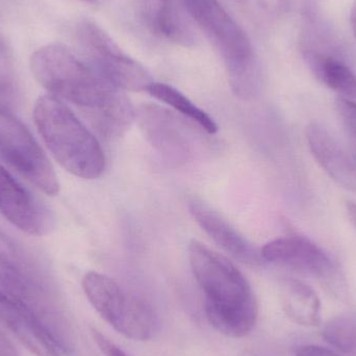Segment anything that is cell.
I'll return each mask as SVG.
<instances>
[{
  "label": "cell",
  "mask_w": 356,
  "mask_h": 356,
  "mask_svg": "<svg viewBox=\"0 0 356 356\" xmlns=\"http://www.w3.org/2000/svg\"><path fill=\"white\" fill-rule=\"evenodd\" d=\"M31 70L52 95L86 113L104 138L121 137L135 120V110L122 90L106 81L66 46L50 44L39 48L31 56Z\"/></svg>",
  "instance_id": "6da1fadb"
},
{
  "label": "cell",
  "mask_w": 356,
  "mask_h": 356,
  "mask_svg": "<svg viewBox=\"0 0 356 356\" xmlns=\"http://www.w3.org/2000/svg\"><path fill=\"white\" fill-rule=\"evenodd\" d=\"M188 261L203 293L209 324L229 338L251 334L257 323L259 305L242 272L229 259L198 241L188 245Z\"/></svg>",
  "instance_id": "7a4b0ae2"
},
{
  "label": "cell",
  "mask_w": 356,
  "mask_h": 356,
  "mask_svg": "<svg viewBox=\"0 0 356 356\" xmlns=\"http://www.w3.org/2000/svg\"><path fill=\"white\" fill-rule=\"evenodd\" d=\"M33 117L48 149L63 168L85 179L102 177L106 169L102 145L60 98L40 97Z\"/></svg>",
  "instance_id": "3957f363"
},
{
  "label": "cell",
  "mask_w": 356,
  "mask_h": 356,
  "mask_svg": "<svg viewBox=\"0 0 356 356\" xmlns=\"http://www.w3.org/2000/svg\"><path fill=\"white\" fill-rule=\"evenodd\" d=\"M223 56L232 93L242 100L261 89V69L248 35L218 0H179Z\"/></svg>",
  "instance_id": "277c9868"
},
{
  "label": "cell",
  "mask_w": 356,
  "mask_h": 356,
  "mask_svg": "<svg viewBox=\"0 0 356 356\" xmlns=\"http://www.w3.org/2000/svg\"><path fill=\"white\" fill-rule=\"evenodd\" d=\"M79 39L87 51L86 62L106 81L122 91H146L154 83L141 64L121 50L108 33L95 23L83 22Z\"/></svg>",
  "instance_id": "5b68a950"
},
{
  "label": "cell",
  "mask_w": 356,
  "mask_h": 356,
  "mask_svg": "<svg viewBox=\"0 0 356 356\" xmlns=\"http://www.w3.org/2000/svg\"><path fill=\"white\" fill-rule=\"evenodd\" d=\"M0 158L46 194H58L60 184L51 163L12 113L0 114Z\"/></svg>",
  "instance_id": "8992f818"
},
{
  "label": "cell",
  "mask_w": 356,
  "mask_h": 356,
  "mask_svg": "<svg viewBox=\"0 0 356 356\" xmlns=\"http://www.w3.org/2000/svg\"><path fill=\"white\" fill-rule=\"evenodd\" d=\"M137 117L146 139L167 164L180 167L192 159V137L173 113L158 104H143Z\"/></svg>",
  "instance_id": "52a82bcc"
},
{
  "label": "cell",
  "mask_w": 356,
  "mask_h": 356,
  "mask_svg": "<svg viewBox=\"0 0 356 356\" xmlns=\"http://www.w3.org/2000/svg\"><path fill=\"white\" fill-rule=\"evenodd\" d=\"M0 213L23 232L45 236L54 227L51 211L0 166Z\"/></svg>",
  "instance_id": "ba28073f"
},
{
  "label": "cell",
  "mask_w": 356,
  "mask_h": 356,
  "mask_svg": "<svg viewBox=\"0 0 356 356\" xmlns=\"http://www.w3.org/2000/svg\"><path fill=\"white\" fill-rule=\"evenodd\" d=\"M261 257L268 263L286 266L326 282L336 278L334 261L321 247L305 236L292 234L275 238L261 248Z\"/></svg>",
  "instance_id": "9c48e42d"
},
{
  "label": "cell",
  "mask_w": 356,
  "mask_h": 356,
  "mask_svg": "<svg viewBox=\"0 0 356 356\" xmlns=\"http://www.w3.org/2000/svg\"><path fill=\"white\" fill-rule=\"evenodd\" d=\"M0 322L35 356L68 355L37 316L1 288Z\"/></svg>",
  "instance_id": "30bf717a"
},
{
  "label": "cell",
  "mask_w": 356,
  "mask_h": 356,
  "mask_svg": "<svg viewBox=\"0 0 356 356\" xmlns=\"http://www.w3.org/2000/svg\"><path fill=\"white\" fill-rule=\"evenodd\" d=\"M305 139L320 167L337 184L356 193V159L344 144L318 122L307 125Z\"/></svg>",
  "instance_id": "8fae6325"
},
{
  "label": "cell",
  "mask_w": 356,
  "mask_h": 356,
  "mask_svg": "<svg viewBox=\"0 0 356 356\" xmlns=\"http://www.w3.org/2000/svg\"><path fill=\"white\" fill-rule=\"evenodd\" d=\"M191 215L205 234L234 259L249 265L261 263V251L252 246L221 215L202 201L192 200L188 204Z\"/></svg>",
  "instance_id": "7c38bea8"
},
{
  "label": "cell",
  "mask_w": 356,
  "mask_h": 356,
  "mask_svg": "<svg viewBox=\"0 0 356 356\" xmlns=\"http://www.w3.org/2000/svg\"><path fill=\"white\" fill-rule=\"evenodd\" d=\"M83 289L98 315L115 330L127 313L133 295L125 293L112 278L97 272L86 274Z\"/></svg>",
  "instance_id": "4fadbf2b"
},
{
  "label": "cell",
  "mask_w": 356,
  "mask_h": 356,
  "mask_svg": "<svg viewBox=\"0 0 356 356\" xmlns=\"http://www.w3.org/2000/svg\"><path fill=\"white\" fill-rule=\"evenodd\" d=\"M284 315L300 326L315 327L321 323V301L309 284L297 280H284L280 291Z\"/></svg>",
  "instance_id": "5bb4252c"
},
{
  "label": "cell",
  "mask_w": 356,
  "mask_h": 356,
  "mask_svg": "<svg viewBox=\"0 0 356 356\" xmlns=\"http://www.w3.org/2000/svg\"><path fill=\"white\" fill-rule=\"evenodd\" d=\"M305 58L318 81L340 97L356 99V75L342 60L314 52H307Z\"/></svg>",
  "instance_id": "9a60e30c"
},
{
  "label": "cell",
  "mask_w": 356,
  "mask_h": 356,
  "mask_svg": "<svg viewBox=\"0 0 356 356\" xmlns=\"http://www.w3.org/2000/svg\"><path fill=\"white\" fill-rule=\"evenodd\" d=\"M149 95L158 99L159 102L168 104L175 108L177 112L186 118L190 119L196 123L201 129H204L207 134L217 133L218 127L213 118L209 116L204 111L199 108L194 102H191L184 94H182L177 88L163 83H152L146 89Z\"/></svg>",
  "instance_id": "2e32d148"
},
{
  "label": "cell",
  "mask_w": 356,
  "mask_h": 356,
  "mask_svg": "<svg viewBox=\"0 0 356 356\" xmlns=\"http://www.w3.org/2000/svg\"><path fill=\"white\" fill-rule=\"evenodd\" d=\"M322 338L338 353L356 355V314H342L332 318L323 326Z\"/></svg>",
  "instance_id": "e0dca14e"
},
{
  "label": "cell",
  "mask_w": 356,
  "mask_h": 356,
  "mask_svg": "<svg viewBox=\"0 0 356 356\" xmlns=\"http://www.w3.org/2000/svg\"><path fill=\"white\" fill-rule=\"evenodd\" d=\"M0 264L37 277L48 278L41 266L0 229Z\"/></svg>",
  "instance_id": "ac0fdd59"
},
{
  "label": "cell",
  "mask_w": 356,
  "mask_h": 356,
  "mask_svg": "<svg viewBox=\"0 0 356 356\" xmlns=\"http://www.w3.org/2000/svg\"><path fill=\"white\" fill-rule=\"evenodd\" d=\"M16 97V83L12 56L0 35V113H10Z\"/></svg>",
  "instance_id": "d6986e66"
},
{
  "label": "cell",
  "mask_w": 356,
  "mask_h": 356,
  "mask_svg": "<svg viewBox=\"0 0 356 356\" xmlns=\"http://www.w3.org/2000/svg\"><path fill=\"white\" fill-rule=\"evenodd\" d=\"M336 108L342 122L356 139V102L355 100L338 97L336 100Z\"/></svg>",
  "instance_id": "ffe728a7"
},
{
  "label": "cell",
  "mask_w": 356,
  "mask_h": 356,
  "mask_svg": "<svg viewBox=\"0 0 356 356\" xmlns=\"http://www.w3.org/2000/svg\"><path fill=\"white\" fill-rule=\"evenodd\" d=\"M91 336L96 346L104 356H131L96 328H91Z\"/></svg>",
  "instance_id": "44dd1931"
},
{
  "label": "cell",
  "mask_w": 356,
  "mask_h": 356,
  "mask_svg": "<svg viewBox=\"0 0 356 356\" xmlns=\"http://www.w3.org/2000/svg\"><path fill=\"white\" fill-rule=\"evenodd\" d=\"M295 356H341L332 349L316 345H303L295 350Z\"/></svg>",
  "instance_id": "7402d4cb"
},
{
  "label": "cell",
  "mask_w": 356,
  "mask_h": 356,
  "mask_svg": "<svg viewBox=\"0 0 356 356\" xmlns=\"http://www.w3.org/2000/svg\"><path fill=\"white\" fill-rule=\"evenodd\" d=\"M0 356H19L10 341L0 332Z\"/></svg>",
  "instance_id": "603a6c76"
},
{
  "label": "cell",
  "mask_w": 356,
  "mask_h": 356,
  "mask_svg": "<svg viewBox=\"0 0 356 356\" xmlns=\"http://www.w3.org/2000/svg\"><path fill=\"white\" fill-rule=\"evenodd\" d=\"M347 215L350 219L351 223L356 227V203L348 202L346 204Z\"/></svg>",
  "instance_id": "cb8c5ba5"
},
{
  "label": "cell",
  "mask_w": 356,
  "mask_h": 356,
  "mask_svg": "<svg viewBox=\"0 0 356 356\" xmlns=\"http://www.w3.org/2000/svg\"><path fill=\"white\" fill-rule=\"evenodd\" d=\"M170 0H142V8H154Z\"/></svg>",
  "instance_id": "d4e9b609"
},
{
  "label": "cell",
  "mask_w": 356,
  "mask_h": 356,
  "mask_svg": "<svg viewBox=\"0 0 356 356\" xmlns=\"http://www.w3.org/2000/svg\"><path fill=\"white\" fill-rule=\"evenodd\" d=\"M351 26H353V33H355L356 39V0L355 4H353V8H351L350 14Z\"/></svg>",
  "instance_id": "484cf974"
},
{
  "label": "cell",
  "mask_w": 356,
  "mask_h": 356,
  "mask_svg": "<svg viewBox=\"0 0 356 356\" xmlns=\"http://www.w3.org/2000/svg\"><path fill=\"white\" fill-rule=\"evenodd\" d=\"M83 1L94 2L96 1V0H83Z\"/></svg>",
  "instance_id": "4316f807"
}]
</instances>
